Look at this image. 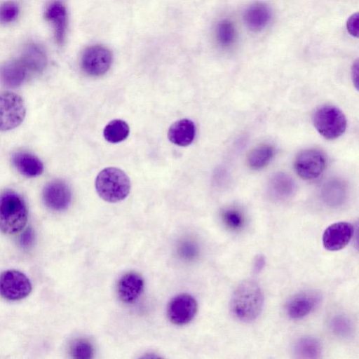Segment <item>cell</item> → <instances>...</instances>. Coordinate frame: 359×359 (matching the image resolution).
Here are the masks:
<instances>
[{
  "label": "cell",
  "mask_w": 359,
  "mask_h": 359,
  "mask_svg": "<svg viewBox=\"0 0 359 359\" xmlns=\"http://www.w3.org/2000/svg\"><path fill=\"white\" fill-rule=\"evenodd\" d=\"M27 209L16 192L5 191L0 196V231L15 234L22 231L27 221Z\"/></svg>",
  "instance_id": "cell-2"
},
{
  "label": "cell",
  "mask_w": 359,
  "mask_h": 359,
  "mask_svg": "<svg viewBox=\"0 0 359 359\" xmlns=\"http://www.w3.org/2000/svg\"><path fill=\"white\" fill-rule=\"evenodd\" d=\"M332 327L337 334L344 335L350 331L351 325L347 318L338 316L332 319Z\"/></svg>",
  "instance_id": "cell-28"
},
{
  "label": "cell",
  "mask_w": 359,
  "mask_h": 359,
  "mask_svg": "<svg viewBox=\"0 0 359 359\" xmlns=\"http://www.w3.org/2000/svg\"><path fill=\"white\" fill-rule=\"evenodd\" d=\"M321 298L320 292L317 290L300 292L287 302L286 304L287 315L292 319L304 318L318 306Z\"/></svg>",
  "instance_id": "cell-10"
},
{
  "label": "cell",
  "mask_w": 359,
  "mask_h": 359,
  "mask_svg": "<svg viewBox=\"0 0 359 359\" xmlns=\"http://www.w3.org/2000/svg\"><path fill=\"white\" fill-rule=\"evenodd\" d=\"M32 291L29 279L22 272L7 270L0 274V295L6 299L18 301Z\"/></svg>",
  "instance_id": "cell-6"
},
{
  "label": "cell",
  "mask_w": 359,
  "mask_h": 359,
  "mask_svg": "<svg viewBox=\"0 0 359 359\" xmlns=\"http://www.w3.org/2000/svg\"><path fill=\"white\" fill-rule=\"evenodd\" d=\"M112 54L106 47L95 45L86 48L81 57V68L88 75H104L111 67Z\"/></svg>",
  "instance_id": "cell-8"
},
{
  "label": "cell",
  "mask_w": 359,
  "mask_h": 359,
  "mask_svg": "<svg viewBox=\"0 0 359 359\" xmlns=\"http://www.w3.org/2000/svg\"><path fill=\"white\" fill-rule=\"evenodd\" d=\"M95 189L104 201L115 203L127 197L130 190V181L122 170L109 167L97 175Z\"/></svg>",
  "instance_id": "cell-3"
},
{
  "label": "cell",
  "mask_w": 359,
  "mask_h": 359,
  "mask_svg": "<svg viewBox=\"0 0 359 359\" xmlns=\"http://www.w3.org/2000/svg\"><path fill=\"white\" fill-rule=\"evenodd\" d=\"M358 62L353 65L352 68V78H353V82L355 83V86H358Z\"/></svg>",
  "instance_id": "cell-32"
},
{
  "label": "cell",
  "mask_w": 359,
  "mask_h": 359,
  "mask_svg": "<svg viewBox=\"0 0 359 359\" xmlns=\"http://www.w3.org/2000/svg\"><path fill=\"white\" fill-rule=\"evenodd\" d=\"M42 196L45 205L55 211L66 210L72 201L69 187L60 180L48 183L43 188Z\"/></svg>",
  "instance_id": "cell-11"
},
{
  "label": "cell",
  "mask_w": 359,
  "mask_h": 359,
  "mask_svg": "<svg viewBox=\"0 0 359 359\" xmlns=\"http://www.w3.org/2000/svg\"><path fill=\"white\" fill-rule=\"evenodd\" d=\"M264 294L259 285L252 280L241 282L233 291L229 309L231 315L242 323H251L261 313Z\"/></svg>",
  "instance_id": "cell-1"
},
{
  "label": "cell",
  "mask_w": 359,
  "mask_h": 359,
  "mask_svg": "<svg viewBox=\"0 0 359 359\" xmlns=\"http://www.w3.org/2000/svg\"><path fill=\"white\" fill-rule=\"evenodd\" d=\"M354 227L350 222H338L330 225L323 232L322 241L325 249L337 251L344 248L351 240Z\"/></svg>",
  "instance_id": "cell-12"
},
{
  "label": "cell",
  "mask_w": 359,
  "mask_h": 359,
  "mask_svg": "<svg viewBox=\"0 0 359 359\" xmlns=\"http://www.w3.org/2000/svg\"><path fill=\"white\" fill-rule=\"evenodd\" d=\"M44 17L53 26L57 43L62 44L67 25V14L65 5L60 1H53L47 6Z\"/></svg>",
  "instance_id": "cell-14"
},
{
  "label": "cell",
  "mask_w": 359,
  "mask_h": 359,
  "mask_svg": "<svg viewBox=\"0 0 359 359\" xmlns=\"http://www.w3.org/2000/svg\"><path fill=\"white\" fill-rule=\"evenodd\" d=\"M195 135V124L188 118L175 121L170 126L168 133V139L171 142L182 147L190 144Z\"/></svg>",
  "instance_id": "cell-17"
},
{
  "label": "cell",
  "mask_w": 359,
  "mask_h": 359,
  "mask_svg": "<svg viewBox=\"0 0 359 359\" xmlns=\"http://www.w3.org/2000/svg\"><path fill=\"white\" fill-rule=\"evenodd\" d=\"M197 309V302L193 296L180 294L170 301L167 307V316L172 323L183 325L192 320Z\"/></svg>",
  "instance_id": "cell-9"
},
{
  "label": "cell",
  "mask_w": 359,
  "mask_h": 359,
  "mask_svg": "<svg viewBox=\"0 0 359 359\" xmlns=\"http://www.w3.org/2000/svg\"><path fill=\"white\" fill-rule=\"evenodd\" d=\"M30 74L41 72L45 67L46 57L43 49L37 44H29L20 57Z\"/></svg>",
  "instance_id": "cell-19"
},
{
  "label": "cell",
  "mask_w": 359,
  "mask_h": 359,
  "mask_svg": "<svg viewBox=\"0 0 359 359\" xmlns=\"http://www.w3.org/2000/svg\"><path fill=\"white\" fill-rule=\"evenodd\" d=\"M129 132V126L126 122L121 119H114L105 126L103 135L107 142L118 143L125 140Z\"/></svg>",
  "instance_id": "cell-23"
},
{
  "label": "cell",
  "mask_w": 359,
  "mask_h": 359,
  "mask_svg": "<svg viewBox=\"0 0 359 359\" xmlns=\"http://www.w3.org/2000/svg\"><path fill=\"white\" fill-rule=\"evenodd\" d=\"M274 155V148L269 144H262L253 149L248 155V163L253 170L266 166Z\"/></svg>",
  "instance_id": "cell-21"
},
{
  "label": "cell",
  "mask_w": 359,
  "mask_h": 359,
  "mask_svg": "<svg viewBox=\"0 0 359 359\" xmlns=\"http://www.w3.org/2000/svg\"><path fill=\"white\" fill-rule=\"evenodd\" d=\"M144 287L143 278L136 272H128L119 279L117 284V294L123 302L131 304L140 297Z\"/></svg>",
  "instance_id": "cell-13"
},
{
  "label": "cell",
  "mask_w": 359,
  "mask_h": 359,
  "mask_svg": "<svg viewBox=\"0 0 359 359\" xmlns=\"http://www.w3.org/2000/svg\"><path fill=\"white\" fill-rule=\"evenodd\" d=\"M26 114L25 102L19 95L0 92V131H6L20 126Z\"/></svg>",
  "instance_id": "cell-5"
},
{
  "label": "cell",
  "mask_w": 359,
  "mask_h": 359,
  "mask_svg": "<svg viewBox=\"0 0 359 359\" xmlns=\"http://www.w3.org/2000/svg\"><path fill=\"white\" fill-rule=\"evenodd\" d=\"M93 346L90 341L81 339L76 340L70 347V354L76 359H90L93 355Z\"/></svg>",
  "instance_id": "cell-26"
},
{
  "label": "cell",
  "mask_w": 359,
  "mask_h": 359,
  "mask_svg": "<svg viewBox=\"0 0 359 359\" xmlns=\"http://www.w3.org/2000/svg\"><path fill=\"white\" fill-rule=\"evenodd\" d=\"M312 121L317 131L327 140L340 137L347 125L344 113L332 105H323L316 109L312 114Z\"/></svg>",
  "instance_id": "cell-4"
},
{
  "label": "cell",
  "mask_w": 359,
  "mask_h": 359,
  "mask_svg": "<svg viewBox=\"0 0 359 359\" xmlns=\"http://www.w3.org/2000/svg\"><path fill=\"white\" fill-rule=\"evenodd\" d=\"M271 18V11L265 3L255 2L249 6L243 14V21L246 27L252 32L264 29Z\"/></svg>",
  "instance_id": "cell-15"
},
{
  "label": "cell",
  "mask_w": 359,
  "mask_h": 359,
  "mask_svg": "<svg viewBox=\"0 0 359 359\" xmlns=\"http://www.w3.org/2000/svg\"><path fill=\"white\" fill-rule=\"evenodd\" d=\"M326 167V158L318 149H306L300 152L294 162L296 173L302 179L311 180L318 177Z\"/></svg>",
  "instance_id": "cell-7"
},
{
  "label": "cell",
  "mask_w": 359,
  "mask_h": 359,
  "mask_svg": "<svg viewBox=\"0 0 359 359\" xmlns=\"http://www.w3.org/2000/svg\"><path fill=\"white\" fill-rule=\"evenodd\" d=\"M216 36L222 46L231 45L236 39V29L233 22L228 20L221 21L217 27Z\"/></svg>",
  "instance_id": "cell-24"
},
{
  "label": "cell",
  "mask_w": 359,
  "mask_h": 359,
  "mask_svg": "<svg viewBox=\"0 0 359 359\" xmlns=\"http://www.w3.org/2000/svg\"><path fill=\"white\" fill-rule=\"evenodd\" d=\"M34 238V233L31 229H26L20 236V242L22 246L27 248L29 246Z\"/></svg>",
  "instance_id": "cell-30"
},
{
  "label": "cell",
  "mask_w": 359,
  "mask_h": 359,
  "mask_svg": "<svg viewBox=\"0 0 359 359\" xmlns=\"http://www.w3.org/2000/svg\"><path fill=\"white\" fill-rule=\"evenodd\" d=\"M359 18L358 13L353 15L347 22V29L348 32L355 36L358 35Z\"/></svg>",
  "instance_id": "cell-29"
},
{
  "label": "cell",
  "mask_w": 359,
  "mask_h": 359,
  "mask_svg": "<svg viewBox=\"0 0 359 359\" xmlns=\"http://www.w3.org/2000/svg\"><path fill=\"white\" fill-rule=\"evenodd\" d=\"M265 264V259L262 255H258L255 261V271L259 272L262 269Z\"/></svg>",
  "instance_id": "cell-31"
},
{
  "label": "cell",
  "mask_w": 359,
  "mask_h": 359,
  "mask_svg": "<svg viewBox=\"0 0 359 359\" xmlns=\"http://www.w3.org/2000/svg\"><path fill=\"white\" fill-rule=\"evenodd\" d=\"M293 351L296 357L299 358H318L322 353V347L317 339L303 337L294 343Z\"/></svg>",
  "instance_id": "cell-20"
},
{
  "label": "cell",
  "mask_w": 359,
  "mask_h": 359,
  "mask_svg": "<svg viewBox=\"0 0 359 359\" xmlns=\"http://www.w3.org/2000/svg\"><path fill=\"white\" fill-rule=\"evenodd\" d=\"M30 74L27 67L20 57L5 63L0 69V79L8 87L20 86Z\"/></svg>",
  "instance_id": "cell-16"
},
{
  "label": "cell",
  "mask_w": 359,
  "mask_h": 359,
  "mask_svg": "<svg viewBox=\"0 0 359 359\" xmlns=\"http://www.w3.org/2000/svg\"><path fill=\"white\" fill-rule=\"evenodd\" d=\"M222 219L224 225L232 231H238L245 225L243 214L235 208L225 209L222 213Z\"/></svg>",
  "instance_id": "cell-25"
},
{
  "label": "cell",
  "mask_w": 359,
  "mask_h": 359,
  "mask_svg": "<svg viewBox=\"0 0 359 359\" xmlns=\"http://www.w3.org/2000/svg\"><path fill=\"white\" fill-rule=\"evenodd\" d=\"M12 161L18 172L27 177H37L43 171V165L40 159L27 151L16 152Z\"/></svg>",
  "instance_id": "cell-18"
},
{
  "label": "cell",
  "mask_w": 359,
  "mask_h": 359,
  "mask_svg": "<svg viewBox=\"0 0 359 359\" xmlns=\"http://www.w3.org/2000/svg\"><path fill=\"white\" fill-rule=\"evenodd\" d=\"M19 13V6L13 1H8L0 5V23L8 24L14 21Z\"/></svg>",
  "instance_id": "cell-27"
},
{
  "label": "cell",
  "mask_w": 359,
  "mask_h": 359,
  "mask_svg": "<svg viewBox=\"0 0 359 359\" xmlns=\"http://www.w3.org/2000/svg\"><path fill=\"white\" fill-rule=\"evenodd\" d=\"M294 188V183L290 177L283 173L276 175L269 184L271 194L278 199H285L290 196Z\"/></svg>",
  "instance_id": "cell-22"
}]
</instances>
